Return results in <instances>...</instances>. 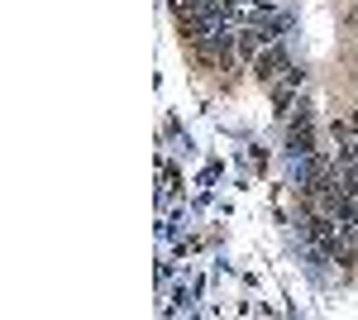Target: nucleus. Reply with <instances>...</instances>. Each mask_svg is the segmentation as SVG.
Returning <instances> with one entry per match:
<instances>
[{
    "label": "nucleus",
    "instance_id": "2",
    "mask_svg": "<svg viewBox=\"0 0 358 320\" xmlns=\"http://www.w3.org/2000/svg\"><path fill=\"white\" fill-rule=\"evenodd\" d=\"M287 148L306 158V153H315V120H310V110H296V115H287Z\"/></svg>",
    "mask_w": 358,
    "mask_h": 320
},
{
    "label": "nucleus",
    "instance_id": "3",
    "mask_svg": "<svg viewBox=\"0 0 358 320\" xmlns=\"http://www.w3.org/2000/svg\"><path fill=\"white\" fill-rule=\"evenodd\" d=\"M330 134L339 139V144H358V110H349V115L330 120Z\"/></svg>",
    "mask_w": 358,
    "mask_h": 320
},
{
    "label": "nucleus",
    "instance_id": "1",
    "mask_svg": "<svg viewBox=\"0 0 358 320\" xmlns=\"http://www.w3.org/2000/svg\"><path fill=\"white\" fill-rule=\"evenodd\" d=\"M248 72H253V77L263 81V86L282 81L287 72H292V53H287V43H282V39H277V43H268L263 53H258L253 62H248Z\"/></svg>",
    "mask_w": 358,
    "mask_h": 320
}]
</instances>
